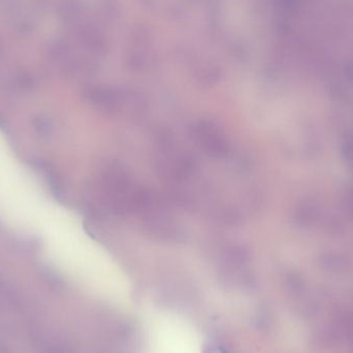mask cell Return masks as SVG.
Wrapping results in <instances>:
<instances>
[{"instance_id": "6da1fadb", "label": "cell", "mask_w": 353, "mask_h": 353, "mask_svg": "<svg viewBox=\"0 0 353 353\" xmlns=\"http://www.w3.org/2000/svg\"><path fill=\"white\" fill-rule=\"evenodd\" d=\"M103 193L108 207L116 214L140 211L148 196L123 169L114 165L103 174Z\"/></svg>"}, {"instance_id": "7a4b0ae2", "label": "cell", "mask_w": 353, "mask_h": 353, "mask_svg": "<svg viewBox=\"0 0 353 353\" xmlns=\"http://www.w3.org/2000/svg\"><path fill=\"white\" fill-rule=\"evenodd\" d=\"M191 136L199 149L209 157L223 159L230 152L228 138L214 122L201 120L193 124Z\"/></svg>"}, {"instance_id": "3957f363", "label": "cell", "mask_w": 353, "mask_h": 353, "mask_svg": "<svg viewBox=\"0 0 353 353\" xmlns=\"http://www.w3.org/2000/svg\"><path fill=\"white\" fill-rule=\"evenodd\" d=\"M91 99L97 109L109 114L119 113L125 109L124 99L119 93L112 91H95L91 93Z\"/></svg>"}]
</instances>
